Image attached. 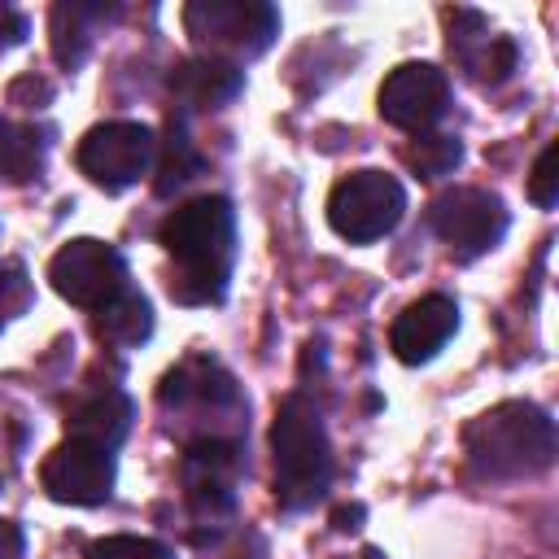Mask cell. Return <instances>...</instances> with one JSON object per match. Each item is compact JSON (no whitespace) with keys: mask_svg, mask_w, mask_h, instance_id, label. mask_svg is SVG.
Returning a JSON list of instances; mask_svg holds the SVG:
<instances>
[{"mask_svg":"<svg viewBox=\"0 0 559 559\" xmlns=\"http://www.w3.org/2000/svg\"><path fill=\"white\" fill-rule=\"evenodd\" d=\"M157 240L175 262L170 297L179 306H210L227 293L231 253H236V214L227 197L183 201L162 218Z\"/></svg>","mask_w":559,"mask_h":559,"instance_id":"cell-1","label":"cell"},{"mask_svg":"<svg viewBox=\"0 0 559 559\" xmlns=\"http://www.w3.org/2000/svg\"><path fill=\"white\" fill-rule=\"evenodd\" d=\"M463 450L489 480L537 476L555 463V419L533 402H502L467 424Z\"/></svg>","mask_w":559,"mask_h":559,"instance_id":"cell-2","label":"cell"},{"mask_svg":"<svg viewBox=\"0 0 559 559\" xmlns=\"http://www.w3.org/2000/svg\"><path fill=\"white\" fill-rule=\"evenodd\" d=\"M271 450H275V498L288 511L314 507L332 480V454H328V432L310 397L288 393L275 411L271 428Z\"/></svg>","mask_w":559,"mask_h":559,"instance_id":"cell-3","label":"cell"},{"mask_svg":"<svg viewBox=\"0 0 559 559\" xmlns=\"http://www.w3.org/2000/svg\"><path fill=\"white\" fill-rule=\"evenodd\" d=\"M183 31L201 48V57L240 66L271 48V39L280 35V13L262 0H192L183 9Z\"/></svg>","mask_w":559,"mask_h":559,"instance_id":"cell-4","label":"cell"},{"mask_svg":"<svg viewBox=\"0 0 559 559\" xmlns=\"http://www.w3.org/2000/svg\"><path fill=\"white\" fill-rule=\"evenodd\" d=\"M406 214V192L384 170H354L328 192V223L349 245H371L389 236Z\"/></svg>","mask_w":559,"mask_h":559,"instance_id":"cell-5","label":"cell"},{"mask_svg":"<svg viewBox=\"0 0 559 559\" xmlns=\"http://www.w3.org/2000/svg\"><path fill=\"white\" fill-rule=\"evenodd\" d=\"M48 280L52 288L83 310H105L114 297L127 293V262L114 245L79 236L70 245H61L48 262Z\"/></svg>","mask_w":559,"mask_h":559,"instance_id":"cell-6","label":"cell"},{"mask_svg":"<svg viewBox=\"0 0 559 559\" xmlns=\"http://www.w3.org/2000/svg\"><path fill=\"white\" fill-rule=\"evenodd\" d=\"M153 157H157V140L144 122H100L79 140V170L105 192H122L140 183Z\"/></svg>","mask_w":559,"mask_h":559,"instance_id":"cell-7","label":"cell"},{"mask_svg":"<svg viewBox=\"0 0 559 559\" xmlns=\"http://www.w3.org/2000/svg\"><path fill=\"white\" fill-rule=\"evenodd\" d=\"M432 231L463 258L489 253L507 236V205L485 188H450L432 201Z\"/></svg>","mask_w":559,"mask_h":559,"instance_id":"cell-8","label":"cell"},{"mask_svg":"<svg viewBox=\"0 0 559 559\" xmlns=\"http://www.w3.org/2000/svg\"><path fill=\"white\" fill-rule=\"evenodd\" d=\"M183 493L197 515H227L236 502V485L245 472L240 445L227 437H197L183 454Z\"/></svg>","mask_w":559,"mask_h":559,"instance_id":"cell-9","label":"cell"},{"mask_svg":"<svg viewBox=\"0 0 559 559\" xmlns=\"http://www.w3.org/2000/svg\"><path fill=\"white\" fill-rule=\"evenodd\" d=\"M39 480H44V493L52 502H66V507H96L109 498L114 489V454L109 450H96L87 441H74L66 437L39 467Z\"/></svg>","mask_w":559,"mask_h":559,"instance_id":"cell-10","label":"cell"},{"mask_svg":"<svg viewBox=\"0 0 559 559\" xmlns=\"http://www.w3.org/2000/svg\"><path fill=\"white\" fill-rule=\"evenodd\" d=\"M450 105V83L428 61H406L380 83V118L402 131H428Z\"/></svg>","mask_w":559,"mask_h":559,"instance_id":"cell-11","label":"cell"},{"mask_svg":"<svg viewBox=\"0 0 559 559\" xmlns=\"http://www.w3.org/2000/svg\"><path fill=\"white\" fill-rule=\"evenodd\" d=\"M459 328V306L445 293H428L419 301H411L393 328H389V345L402 362H428L437 349H445V341Z\"/></svg>","mask_w":559,"mask_h":559,"instance_id":"cell-12","label":"cell"},{"mask_svg":"<svg viewBox=\"0 0 559 559\" xmlns=\"http://www.w3.org/2000/svg\"><path fill=\"white\" fill-rule=\"evenodd\" d=\"M240 83H245L240 66L218 57H192L170 70V96L188 109H218L240 92Z\"/></svg>","mask_w":559,"mask_h":559,"instance_id":"cell-13","label":"cell"},{"mask_svg":"<svg viewBox=\"0 0 559 559\" xmlns=\"http://www.w3.org/2000/svg\"><path fill=\"white\" fill-rule=\"evenodd\" d=\"M131 397L127 393H118V389H100V393H87V397H79L74 406H70V419H66V428H70V437L74 441H87V445H96V450H118V441L127 437V428H131Z\"/></svg>","mask_w":559,"mask_h":559,"instance_id":"cell-14","label":"cell"},{"mask_svg":"<svg viewBox=\"0 0 559 559\" xmlns=\"http://www.w3.org/2000/svg\"><path fill=\"white\" fill-rule=\"evenodd\" d=\"M105 4H83V0H61L52 9V57L61 66H79L87 57V44L96 35V26L105 22Z\"/></svg>","mask_w":559,"mask_h":559,"instance_id":"cell-15","label":"cell"},{"mask_svg":"<svg viewBox=\"0 0 559 559\" xmlns=\"http://www.w3.org/2000/svg\"><path fill=\"white\" fill-rule=\"evenodd\" d=\"M96 332L109 341V345H140V341H148V332H153V314H148V301L140 297V293H122V297H114L105 310H96Z\"/></svg>","mask_w":559,"mask_h":559,"instance_id":"cell-16","label":"cell"},{"mask_svg":"<svg viewBox=\"0 0 559 559\" xmlns=\"http://www.w3.org/2000/svg\"><path fill=\"white\" fill-rule=\"evenodd\" d=\"M39 170V140L31 127L0 118V183H26Z\"/></svg>","mask_w":559,"mask_h":559,"instance_id":"cell-17","label":"cell"},{"mask_svg":"<svg viewBox=\"0 0 559 559\" xmlns=\"http://www.w3.org/2000/svg\"><path fill=\"white\" fill-rule=\"evenodd\" d=\"M459 157H463V148H459V140H450V135H419V140H411V148H406V162H411L419 175H428V179L450 175V170L459 166Z\"/></svg>","mask_w":559,"mask_h":559,"instance_id":"cell-18","label":"cell"},{"mask_svg":"<svg viewBox=\"0 0 559 559\" xmlns=\"http://www.w3.org/2000/svg\"><path fill=\"white\" fill-rule=\"evenodd\" d=\"M467 70L480 79V83H502L511 70H515V44L502 39V35H480V48L463 57Z\"/></svg>","mask_w":559,"mask_h":559,"instance_id":"cell-19","label":"cell"},{"mask_svg":"<svg viewBox=\"0 0 559 559\" xmlns=\"http://www.w3.org/2000/svg\"><path fill=\"white\" fill-rule=\"evenodd\" d=\"M83 559H175V550L162 546V542H153V537L114 533V537H96Z\"/></svg>","mask_w":559,"mask_h":559,"instance_id":"cell-20","label":"cell"},{"mask_svg":"<svg viewBox=\"0 0 559 559\" xmlns=\"http://www.w3.org/2000/svg\"><path fill=\"white\" fill-rule=\"evenodd\" d=\"M197 175V157H192V144L183 135V127H170V144L162 153V166H157V192H175L183 179Z\"/></svg>","mask_w":559,"mask_h":559,"instance_id":"cell-21","label":"cell"},{"mask_svg":"<svg viewBox=\"0 0 559 559\" xmlns=\"http://www.w3.org/2000/svg\"><path fill=\"white\" fill-rule=\"evenodd\" d=\"M555 166H559V144H546L537 153V162H533V175H528V197L542 210H550L559 201V170Z\"/></svg>","mask_w":559,"mask_h":559,"instance_id":"cell-22","label":"cell"},{"mask_svg":"<svg viewBox=\"0 0 559 559\" xmlns=\"http://www.w3.org/2000/svg\"><path fill=\"white\" fill-rule=\"evenodd\" d=\"M26 301H31L26 271H22V266H13V262H4V266H0V319L22 314V310H26Z\"/></svg>","mask_w":559,"mask_h":559,"instance_id":"cell-23","label":"cell"},{"mask_svg":"<svg viewBox=\"0 0 559 559\" xmlns=\"http://www.w3.org/2000/svg\"><path fill=\"white\" fill-rule=\"evenodd\" d=\"M22 35H26V17H22L17 9L0 4V57H4L13 44H22Z\"/></svg>","mask_w":559,"mask_h":559,"instance_id":"cell-24","label":"cell"},{"mask_svg":"<svg viewBox=\"0 0 559 559\" xmlns=\"http://www.w3.org/2000/svg\"><path fill=\"white\" fill-rule=\"evenodd\" d=\"M22 550H26L22 528L13 520H0V559H22Z\"/></svg>","mask_w":559,"mask_h":559,"instance_id":"cell-25","label":"cell"},{"mask_svg":"<svg viewBox=\"0 0 559 559\" xmlns=\"http://www.w3.org/2000/svg\"><path fill=\"white\" fill-rule=\"evenodd\" d=\"M354 559H384V555H380V550H376V546H367V550H358V555H354Z\"/></svg>","mask_w":559,"mask_h":559,"instance_id":"cell-26","label":"cell"}]
</instances>
